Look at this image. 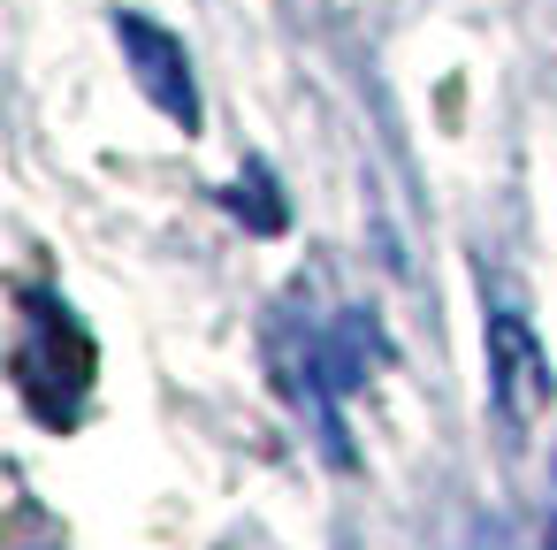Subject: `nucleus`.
Returning a JSON list of instances; mask_svg holds the SVG:
<instances>
[{"label": "nucleus", "mask_w": 557, "mask_h": 550, "mask_svg": "<svg viewBox=\"0 0 557 550\" xmlns=\"http://www.w3.org/2000/svg\"><path fill=\"white\" fill-rule=\"evenodd\" d=\"M24 306L32 314H24V337H16V382H24V398H32L39 420L70 428L77 398L92 382V344L77 337L70 306H54V298H24Z\"/></svg>", "instance_id": "1"}, {"label": "nucleus", "mask_w": 557, "mask_h": 550, "mask_svg": "<svg viewBox=\"0 0 557 550\" xmlns=\"http://www.w3.org/2000/svg\"><path fill=\"white\" fill-rule=\"evenodd\" d=\"M481 359H488V405H496V420H504L511 436H527V428L549 413V390H557V375H549V352H542V337L527 329V314H511V306H488Z\"/></svg>", "instance_id": "2"}, {"label": "nucleus", "mask_w": 557, "mask_h": 550, "mask_svg": "<svg viewBox=\"0 0 557 550\" xmlns=\"http://www.w3.org/2000/svg\"><path fill=\"white\" fill-rule=\"evenodd\" d=\"M115 47H123V62H131V77H138V93H146L176 131H199V77H191V47H184L176 32H161L153 16H138V9H115Z\"/></svg>", "instance_id": "3"}, {"label": "nucleus", "mask_w": 557, "mask_h": 550, "mask_svg": "<svg viewBox=\"0 0 557 550\" xmlns=\"http://www.w3.org/2000/svg\"><path fill=\"white\" fill-rule=\"evenodd\" d=\"M268 192H275V176H268L260 161H252V169L237 176V192H230V207H237V215H245L260 237H275V230L290 222V207H283V199H268Z\"/></svg>", "instance_id": "4"}, {"label": "nucleus", "mask_w": 557, "mask_h": 550, "mask_svg": "<svg viewBox=\"0 0 557 550\" xmlns=\"http://www.w3.org/2000/svg\"><path fill=\"white\" fill-rule=\"evenodd\" d=\"M549 550H557V504H549Z\"/></svg>", "instance_id": "5"}]
</instances>
